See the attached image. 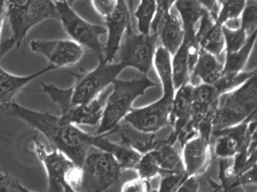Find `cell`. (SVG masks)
Listing matches in <instances>:
<instances>
[{"label": "cell", "mask_w": 257, "mask_h": 192, "mask_svg": "<svg viewBox=\"0 0 257 192\" xmlns=\"http://www.w3.org/2000/svg\"><path fill=\"white\" fill-rule=\"evenodd\" d=\"M0 113L24 120L34 129L42 133L53 149L64 153L81 167L92 148V133L84 132L74 124H62L60 116L50 112L32 111L13 100L0 104Z\"/></svg>", "instance_id": "obj_1"}, {"label": "cell", "mask_w": 257, "mask_h": 192, "mask_svg": "<svg viewBox=\"0 0 257 192\" xmlns=\"http://www.w3.org/2000/svg\"><path fill=\"white\" fill-rule=\"evenodd\" d=\"M7 19L12 35L0 42V59L13 48L19 49L26 35L45 20H59L55 0H6Z\"/></svg>", "instance_id": "obj_2"}, {"label": "cell", "mask_w": 257, "mask_h": 192, "mask_svg": "<svg viewBox=\"0 0 257 192\" xmlns=\"http://www.w3.org/2000/svg\"><path fill=\"white\" fill-rule=\"evenodd\" d=\"M105 101L104 109L95 135L108 136L114 133L124 116L133 108L136 99L144 95L149 88L158 87L159 83L153 82L147 75H141L138 78L121 80L116 78L112 83Z\"/></svg>", "instance_id": "obj_3"}, {"label": "cell", "mask_w": 257, "mask_h": 192, "mask_svg": "<svg viewBox=\"0 0 257 192\" xmlns=\"http://www.w3.org/2000/svg\"><path fill=\"white\" fill-rule=\"evenodd\" d=\"M256 108L255 74L241 86L219 97L213 120V132L242 123L256 114Z\"/></svg>", "instance_id": "obj_4"}, {"label": "cell", "mask_w": 257, "mask_h": 192, "mask_svg": "<svg viewBox=\"0 0 257 192\" xmlns=\"http://www.w3.org/2000/svg\"><path fill=\"white\" fill-rule=\"evenodd\" d=\"M37 158L43 163L52 192L81 191L83 169L58 149L48 151L37 137L33 138Z\"/></svg>", "instance_id": "obj_5"}, {"label": "cell", "mask_w": 257, "mask_h": 192, "mask_svg": "<svg viewBox=\"0 0 257 192\" xmlns=\"http://www.w3.org/2000/svg\"><path fill=\"white\" fill-rule=\"evenodd\" d=\"M41 86L44 92L48 94L50 99L59 106L61 110V123L74 124L77 126H98L102 116L105 101L110 93V89H109V87L88 103L72 104L71 87L67 89H62L54 85H46L43 83H41Z\"/></svg>", "instance_id": "obj_6"}, {"label": "cell", "mask_w": 257, "mask_h": 192, "mask_svg": "<svg viewBox=\"0 0 257 192\" xmlns=\"http://www.w3.org/2000/svg\"><path fill=\"white\" fill-rule=\"evenodd\" d=\"M124 69L120 62L106 63L103 59H99L98 66L90 72L80 75L70 72L75 77V83L71 87L72 104H86L96 99L112 85Z\"/></svg>", "instance_id": "obj_7"}, {"label": "cell", "mask_w": 257, "mask_h": 192, "mask_svg": "<svg viewBox=\"0 0 257 192\" xmlns=\"http://www.w3.org/2000/svg\"><path fill=\"white\" fill-rule=\"evenodd\" d=\"M56 10L64 31L74 42L90 50L99 59H103L104 45L100 37L107 34L105 25H94L74 12L67 1H55Z\"/></svg>", "instance_id": "obj_8"}, {"label": "cell", "mask_w": 257, "mask_h": 192, "mask_svg": "<svg viewBox=\"0 0 257 192\" xmlns=\"http://www.w3.org/2000/svg\"><path fill=\"white\" fill-rule=\"evenodd\" d=\"M158 34H136L129 25L123 36L116 56L125 68L136 69L141 75H148L153 66V59L158 47Z\"/></svg>", "instance_id": "obj_9"}, {"label": "cell", "mask_w": 257, "mask_h": 192, "mask_svg": "<svg viewBox=\"0 0 257 192\" xmlns=\"http://www.w3.org/2000/svg\"><path fill=\"white\" fill-rule=\"evenodd\" d=\"M163 96L155 102L141 108H132L123 122L142 134H155L170 126V112L176 89L174 85L164 86Z\"/></svg>", "instance_id": "obj_10"}, {"label": "cell", "mask_w": 257, "mask_h": 192, "mask_svg": "<svg viewBox=\"0 0 257 192\" xmlns=\"http://www.w3.org/2000/svg\"><path fill=\"white\" fill-rule=\"evenodd\" d=\"M82 169L81 191H105L118 182L122 172L115 158L103 150L88 152Z\"/></svg>", "instance_id": "obj_11"}, {"label": "cell", "mask_w": 257, "mask_h": 192, "mask_svg": "<svg viewBox=\"0 0 257 192\" xmlns=\"http://www.w3.org/2000/svg\"><path fill=\"white\" fill-rule=\"evenodd\" d=\"M214 154L219 159H231L240 151L256 147V114L242 123L214 131Z\"/></svg>", "instance_id": "obj_12"}, {"label": "cell", "mask_w": 257, "mask_h": 192, "mask_svg": "<svg viewBox=\"0 0 257 192\" xmlns=\"http://www.w3.org/2000/svg\"><path fill=\"white\" fill-rule=\"evenodd\" d=\"M193 87L194 85L189 82L178 87L175 92L170 112V126L173 127V132L167 137L170 144L179 142L182 145L192 136L189 131V125L192 115Z\"/></svg>", "instance_id": "obj_13"}, {"label": "cell", "mask_w": 257, "mask_h": 192, "mask_svg": "<svg viewBox=\"0 0 257 192\" xmlns=\"http://www.w3.org/2000/svg\"><path fill=\"white\" fill-rule=\"evenodd\" d=\"M30 48L35 53L46 57L49 64L56 68L74 65L85 54V49L72 39H34L31 41Z\"/></svg>", "instance_id": "obj_14"}, {"label": "cell", "mask_w": 257, "mask_h": 192, "mask_svg": "<svg viewBox=\"0 0 257 192\" xmlns=\"http://www.w3.org/2000/svg\"><path fill=\"white\" fill-rule=\"evenodd\" d=\"M129 9L127 0H118L114 12L104 18L108 34L103 49V61L106 63L114 62L125 31L131 25Z\"/></svg>", "instance_id": "obj_15"}, {"label": "cell", "mask_w": 257, "mask_h": 192, "mask_svg": "<svg viewBox=\"0 0 257 192\" xmlns=\"http://www.w3.org/2000/svg\"><path fill=\"white\" fill-rule=\"evenodd\" d=\"M181 157L184 165V179L190 176H200L206 171L212 160L211 141L194 135L181 145Z\"/></svg>", "instance_id": "obj_16"}, {"label": "cell", "mask_w": 257, "mask_h": 192, "mask_svg": "<svg viewBox=\"0 0 257 192\" xmlns=\"http://www.w3.org/2000/svg\"><path fill=\"white\" fill-rule=\"evenodd\" d=\"M195 39L201 50H205L215 57L225 51V40L222 25L214 22L211 14L205 11L197 26Z\"/></svg>", "instance_id": "obj_17"}, {"label": "cell", "mask_w": 257, "mask_h": 192, "mask_svg": "<svg viewBox=\"0 0 257 192\" xmlns=\"http://www.w3.org/2000/svg\"><path fill=\"white\" fill-rule=\"evenodd\" d=\"M92 148H97L112 155L116 160L122 171L134 170L140 161L141 153L140 150L135 149L128 142L115 143L106 138V136L95 135L92 133L90 138Z\"/></svg>", "instance_id": "obj_18"}, {"label": "cell", "mask_w": 257, "mask_h": 192, "mask_svg": "<svg viewBox=\"0 0 257 192\" xmlns=\"http://www.w3.org/2000/svg\"><path fill=\"white\" fill-rule=\"evenodd\" d=\"M156 33L160 45L170 54L174 55L183 42L184 29L181 21L173 13H166L160 20Z\"/></svg>", "instance_id": "obj_19"}, {"label": "cell", "mask_w": 257, "mask_h": 192, "mask_svg": "<svg viewBox=\"0 0 257 192\" xmlns=\"http://www.w3.org/2000/svg\"><path fill=\"white\" fill-rule=\"evenodd\" d=\"M55 66L49 64L48 67L27 76H18L8 73L0 66V104L9 103L13 101V98L28 85L30 82L37 78L38 76L48 73L49 71L55 70Z\"/></svg>", "instance_id": "obj_20"}, {"label": "cell", "mask_w": 257, "mask_h": 192, "mask_svg": "<svg viewBox=\"0 0 257 192\" xmlns=\"http://www.w3.org/2000/svg\"><path fill=\"white\" fill-rule=\"evenodd\" d=\"M174 7L178 11L184 29V39H195L197 26L203 13L206 11L199 0H177Z\"/></svg>", "instance_id": "obj_21"}, {"label": "cell", "mask_w": 257, "mask_h": 192, "mask_svg": "<svg viewBox=\"0 0 257 192\" xmlns=\"http://www.w3.org/2000/svg\"><path fill=\"white\" fill-rule=\"evenodd\" d=\"M223 74V63L217 57L205 50H200L196 63L193 67L190 80L198 78L203 84L214 85L220 79Z\"/></svg>", "instance_id": "obj_22"}, {"label": "cell", "mask_w": 257, "mask_h": 192, "mask_svg": "<svg viewBox=\"0 0 257 192\" xmlns=\"http://www.w3.org/2000/svg\"><path fill=\"white\" fill-rule=\"evenodd\" d=\"M257 30L252 32L247 38L244 45L235 52H226L225 62L223 63L222 75H238L244 70V67L251 56V51L256 41Z\"/></svg>", "instance_id": "obj_23"}, {"label": "cell", "mask_w": 257, "mask_h": 192, "mask_svg": "<svg viewBox=\"0 0 257 192\" xmlns=\"http://www.w3.org/2000/svg\"><path fill=\"white\" fill-rule=\"evenodd\" d=\"M172 76L175 89L190 82L191 67L189 58L188 43L183 39V42L178 48L171 59Z\"/></svg>", "instance_id": "obj_24"}, {"label": "cell", "mask_w": 257, "mask_h": 192, "mask_svg": "<svg viewBox=\"0 0 257 192\" xmlns=\"http://www.w3.org/2000/svg\"><path fill=\"white\" fill-rule=\"evenodd\" d=\"M175 145L168 143L166 138L165 142L157 148L162 170L161 176L170 173H185L181 152L176 149Z\"/></svg>", "instance_id": "obj_25"}, {"label": "cell", "mask_w": 257, "mask_h": 192, "mask_svg": "<svg viewBox=\"0 0 257 192\" xmlns=\"http://www.w3.org/2000/svg\"><path fill=\"white\" fill-rule=\"evenodd\" d=\"M135 171L139 173L140 177L150 181L156 177L157 175L162 174L159 152L157 148L149 149L142 153Z\"/></svg>", "instance_id": "obj_26"}, {"label": "cell", "mask_w": 257, "mask_h": 192, "mask_svg": "<svg viewBox=\"0 0 257 192\" xmlns=\"http://www.w3.org/2000/svg\"><path fill=\"white\" fill-rule=\"evenodd\" d=\"M157 11V0H141L134 16L138 30L141 34H150L154 16Z\"/></svg>", "instance_id": "obj_27"}, {"label": "cell", "mask_w": 257, "mask_h": 192, "mask_svg": "<svg viewBox=\"0 0 257 192\" xmlns=\"http://www.w3.org/2000/svg\"><path fill=\"white\" fill-rule=\"evenodd\" d=\"M246 0H223L219 3V11L214 22L218 25H227L229 21L238 20L244 8Z\"/></svg>", "instance_id": "obj_28"}, {"label": "cell", "mask_w": 257, "mask_h": 192, "mask_svg": "<svg viewBox=\"0 0 257 192\" xmlns=\"http://www.w3.org/2000/svg\"><path fill=\"white\" fill-rule=\"evenodd\" d=\"M222 32L225 40V52H235L239 50L249 37L248 32L241 25L234 29L227 25H223Z\"/></svg>", "instance_id": "obj_29"}, {"label": "cell", "mask_w": 257, "mask_h": 192, "mask_svg": "<svg viewBox=\"0 0 257 192\" xmlns=\"http://www.w3.org/2000/svg\"><path fill=\"white\" fill-rule=\"evenodd\" d=\"M255 74H256V68L253 69L250 72L242 71L238 75H222L220 79L214 84V87L221 96L241 86L244 82Z\"/></svg>", "instance_id": "obj_30"}, {"label": "cell", "mask_w": 257, "mask_h": 192, "mask_svg": "<svg viewBox=\"0 0 257 192\" xmlns=\"http://www.w3.org/2000/svg\"><path fill=\"white\" fill-rule=\"evenodd\" d=\"M239 18V25L243 26L249 35L257 30V0H246Z\"/></svg>", "instance_id": "obj_31"}, {"label": "cell", "mask_w": 257, "mask_h": 192, "mask_svg": "<svg viewBox=\"0 0 257 192\" xmlns=\"http://www.w3.org/2000/svg\"><path fill=\"white\" fill-rule=\"evenodd\" d=\"M21 181L8 173L0 172V192H29Z\"/></svg>", "instance_id": "obj_32"}, {"label": "cell", "mask_w": 257, "mask_h": 192, "mask_svg": "<svg viewBox=\"0 0 257 192\" xmlns=\"http://www.w3.org/2000/svg\"><path fill=\"white\" fill-rule=\"evenodd\" d=\"M183 180L184 173H170L162 175L157 191H177Z\"/></svg>", "instance_id": "obj_33"}, {"label": "cell", "mask_w": 257, "mask_h": 192, "mask_svg": "<svg viewBox=\"0 0 257 192\" xmlns=\"http://www.w3.org/2000/svg\"><path fill=\"white\" fill-rule=\"evenodd\" d=\"M121 190L124 192H148L153 191L154 189L152 188L150 180L139 176L138 178L125 182L122 185Z\"/></svg>", "instance_id": "obj_34"}, {"label": "cell", "mask_w": 257, "mask_h": 192, "mask_svg": "<svg viewBox=\"0 0 257 192\" xmlns=\"http://www.w3.org/2000/svg\"><path fill=\"white\" fill-rule=\"evenodd\" d=\"M177 0H157V11L151 27V33H155L159 25L160 20L166 13L171 12L172 8L175 5Z\"/></svg>", "instance_id": "obj_35"}, {"label": "cell", "mask_w": 257, "mask_h": 192, "mask_svg": "<svg viewBox=\"0 0 257 192\" xmlns=\"http://www.w3.org/2000/svg\"><path fill=\"white\" fill-rule=\"evenodd\" d=\"M92 6L96 13L103 19L114 12L118 0H91Z\"/></svg>", "instance_id": "obj_36"}, {"label": "cell", "mask_w": 257, "mask_h": 192, "mask_svg": "<svg viewBox=\"0 0 257 192\" xmlns=\"http://www.w3.org/2000/svg\"><path fill=\"white\" fill-rule=\"evenodd\" d=\"M6 16V0H0V34L3 22Z\"/></svg>", "instance_id": "obj_37"}, {"label": "cell", "mask_w": 257, "mask_h": 192, "mask_svg": "<svg viewBox=\"0 0 257 192\" xmlns=\"http://www.w3.org/2000/svg\"><path fill=\"white\" fill-rule=\"evenodd\" d=\"M66 1H67V3L69 4V5L73 6V4H74V3H75L77 0H66Z\"/></svg>", "instance_id": "obj_38"}, {"label": "cell", "mask_w": 257, "mask_h": 192, "mask_svg": "<svg viewBox=\"0 0 257 192\" xmlns=\"http://www.w3.org/2000/svg\"><path fill=\"white\" fill-rule=\"evenodd\" d=\"M55 1H66V0H55Z\"/></svg>", "instance_id": "obj_39"}]
</instances>
